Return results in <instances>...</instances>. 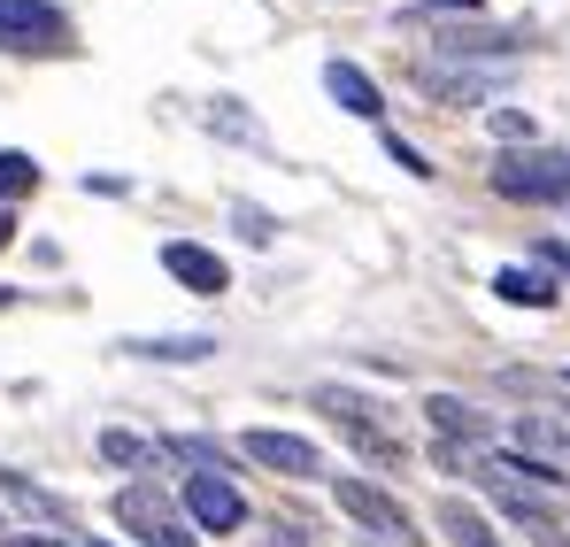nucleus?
<instances>
[{"label":"nucleus","instance_id":"nucleus-22","mask_svg":"<svg viewBox=\"0 0 570 547\" xmlns=\"http://www.w3.org/2000/svg\"><path fill=\"white\" fill-rule=\"evenodd\" d=\"M271 547H301V533H293V525H278V533H271Z\"/></svg>","mask_w":570,"mask_h":547},{"label":"nucleus","instance_id":"nucleus-15","mask_svg":"<svg viewBox=\"0 0 570 547\" xmlns=\"http://www.w3.org/2000/svg\"><path fill=\"white\" fill-rule=\"evenodd\" d=\"M440 525H448V533H455L463 547H493V533H485V517H478V509H463V501H448V509H440Z\"/></svg>","mask_w":570,"mask_h":547},{"label":"nucleus","instance_id":"nucleus-4","mask_svg":"<svg viewBox=\"0 0 570 547\" xmlns=\"http://www.w3.org/2000/svg\"><path fill=\"white\" fill-rule=\"evenodd\" d=\"M186 517H193V533H239L247 525V494L224 470H186Z\"/></svg>","mask_w":570,"mask_h":547},{"label":"nucleus","instance_id":"nucleus-19","mask_svg":"<svg viewBox=\"0 0 570 547\" xmlns=\"http://www.w3.org/2000/svg\"><path fill=\"white\" fill-rule=\"evenodd\" d=\"M239 232H247V240L263 247V240H271V216H263V208H239Z\"/></svg>","mask_w":570,"mask_h":547},{"label":"nucleus","instance_id":"nucleus-2","mask_svg":"<svg viewBox=\"0 0 570 547\" xmlns=\"http://www.w3.org/2000/svg\"><path fill=\"white\" fill-rule=\"evenodd\" d=\"M0 47H16V55H55V47H70V16L47 8V0H0Z\"/></svg>","mask_w":570,"mask_h":547},{"label":"nucleus","instance_id":"nucleus-18","mask_svg":"<svg viewBox=\"0 0 570 547\" xmlns=\"http://www.w3.org/2000/svg\"><path fill=\"white\" fill-rule=\"evenodd\" d=\"M493 131H501V139H532V116H517V108H501V116H493Z\"/></svg>","mask_w":570,"mask_h":547},{"label":"nucleus","instance_id":"nucleus-14","mask_svg":"<svg viewBox=\"0 0 570 547\" xmlns=\"http://www.w3.org/2000/svg\"><path fill=\"white\" fill-rule=\"evenodd\" d=\"M0 494H8V501H23V509H31V517H62V501H55V494H47V486H31V478H23V470H0Z\"/></svg>","mask_w":570,"mask_h":547},{"label":"nucleus","instance_id":"nucleus-25","mask_svg":"<svg viewBox=\"0 0 570 547\" xmlns=\"http://www.w3.org/2000/svg\"><path fill=\"white\" fill-rule=\"evenodd\" d=\"M94 547H100V540H94Z\"/></svg>","mask_w":570,"mask_h":547},{"label":"nucleus","instance_id":"nucleus-8","mask_svg":"<svg viewBox=\"0 0 570 547\" xmlns=\"http://www.w3.org/2000/svg\"><path fill=\"white\" fill-rule=\"evenodd\" d=\"M324 92L347 108V116H363V124H379L385 116V92L371 70H355V62H324Z\"/></svg>","mask_w":570,"mask_h":547},{"label":"nucleus","instance_id":"nucleus-21","mask_svg":"<svg viewBox=\"0 0 570 547\" xmlns=\"http://www.w3.org/2000/svg\"><path fill=\"white\" fill-rule=\"evenodd\" d=\"M8 547H70V540H47V533H8Z\"/></svg>","mask_w":570,"mask_h":547},{"label":"nucleus","instance_id":"nucleus-1","mask_svg":"<svg viewBox=\"0 0 570 547\" xmlns=\"http://www.w3.org/2000/svg\"><path fill=\"white\" fill-rule=\"evenodd\" d=\"M116 525H124L131 540H147V547H200L186 533V517H178L155 486H124V494H116Z\"/></svg>","mask_w":570,"mask_h":547},{"label":"nucleus","instance_id":"nucleus-5","mask_svg":"<svg viewBox=\"0 0 570 547\" xmlns=\"http://www.w3.org/2000/svg\"><path fill=\"white\" fill-rule=\"evenodd\" d=\"M340 494V509L363 525V533H379V540H416V525H409V509L385 494V486H371V478H340L332 486Z\"/></svg>","mask_w":570,"mask_h":547},{"label":"nucleus","instance_id":"nucleus-23","mask_svg":"<svg viewBox=\"0 0 570 547\" xmlns=\"http://www.w3.org/2000/svg\"><path fill=\"white\" fill-rule=\"evenodd\" d=\"M8 240H16V224H8V208H0V247H8Z\"/></svg>","mask_w":570,"mask_h":547},{"label":"nucleus","instance_id":"nucleus-7","mask_svg":"<svg viewBox=\"0 0 570 547\" xmlns=\"http://www.w3.org/2000/svg\"><path fill=\"white\" fill-rule=\"evenodd\" d=\"M163 271L178 277L186 293H200V301H216V293L232 285L224 255H216V247H200V240H170V247H163Z\"/></svg>","mask_w":570,"mask_h":547},{"label":"nucleus","instance_id":"nucleus-12","mask_svg":"<svg viewBox=\"0 0 570 547\" xmlns=\"http://www.w3.org/2000/svg\"><path fill=\"white\" fill-rule=\"evenodd\" d=\"M31 193H39V163L8 147V155H0V208H8V201H31Z\"/></svg>","mask_w":570,"mask_h":547},{"label":"nucleus","instance_id":"nucleus-17","mask_svg":"<svg viewBox=\"0 0 570 547\" xmlns=\"http://www.w3.org/2000/svg\"><path fill=\"white\" fill-rule=\"evenodd\" d=\"M385 155H393V163H401L409 178H432V163H424V155H416V147H409L401 131H385Z\"/></svg>","mask_w":570,"mask_h":547},{"label":"nucleus","instance_id":"nucleus-13","mask_svg":"<svg viewBox=\"0 0 570 547\" xmlns=\"http://www.w3.org/2000/svg\"><path fill=\"white\" fill-rule=\"evenodd\" d=\"M100 456L116 462V470H147V462H155V448H147L139 432H124V424H108V432H100Z\"/></svg>","mask_w":570,"mask_h":547},{"label":"nucleus","instance_id":"nucleus-3","mask_svg":"<svg viewBox=\"0 0 570 547\" xmlns=\"http://www.w3.org/2000/svg\"><path fill=\"white\" fill-rule=\"evenodd\" d=\"M493 193H509V201H570V155H501Z\"/></svg>","mask_w":570,"mask_h":547},{"label":"nucleus","instance_id":"nucleus-10","mask_svg":"<svg viewBox=\"0 0 570 547\" xmlns=\"http://www.w3.org/2000/svg\"><path fill=\"white\" fill-rule=\"evenodd\" d=\"M493 293H501V301H517V309H556V293H563V285H556L548 271L509 263V271H493Z\"/></svg>","mask_w":570,"mask_h":547},{"label":"nucleus","instance_id":"nucleus-6","mask_svg":"<svg viewBox=\"0 0 570 547\" xmlns=\"http://www.w3.org/2000/svg\"><path fill=\"white\" fill-rule=\"evenodd\" d=\"M239 456L263 462V470H278V478H316V470H324L316 440H301V432H278V424H255V432L239 440Z\"/></svg>","mask_w":570,"mask_h":547},{"label":"nucleus","instance_id":"nucleus-16","mask_svg":"<svg viewBox=\"0 0 570 547\" xmlns=\"http://www.w3.org/2000/svg\"><path fill=\"white\" fill-rule=\"evenodd\" d=\"M170 456H178V462H193V470H224V478H232L224 448H208V440H170Z\"/></svg>","mask_w":570,"mask_h":547},{"label":"nucleus","instance_id":"nucleus-20","mask_svg":"<svg viewBox=\"0 0 570 547\" xmlns=\"http://www.w3.org/2000/svg\"><path fill=\"white\" fill-rule=\"evenodd\" d=\"M540 263H548V271H563V277H570V247H563V240H548V247H540Z\"/></svg>","mask_w":570,"mask_h":547},{"label":"nucleus","instance_id":"nucleus-9","mask_svg":"<svg viewBox=\"0 0 570 547\" xmlns=\"http://www.w3.org/2000/svg\"><path fill=\"white\" fill-rule=\"evenodd\" d=\"M424 417L448 432V448H485V440H493V424L478 417L471 401H455V393H432V401H424Z\"/></svg>","mask_w":570,"mask_h":547},{"label":"nucleus","instance_id":"nucleus-11","mask_svg":"<svg viewBox=\"0 0 570 547\" xmlns=\"http://www.w3.org/2000/svg\"><path fill=\"white\" fill-rule=\"evenodd\" d=\"M124 355H139V363H208V355H216V340H208V332H178V340H124Z\"/></svg>","mask_w":570,"mask_h":547},{"label":"nucleus","instance_id":"nucleus-24","mask_svg":"<svg viewBox=\"0 0 570 547\" xmlns=\"http://www.w3.org/2000/svg\"><path fill=\"white\" fill-rule=\"evenodd\" d=\"M540 547H570V540H556V533H540Z\"/></svg>","mask_w":570,"mask_h":547}]
</instances>
